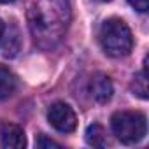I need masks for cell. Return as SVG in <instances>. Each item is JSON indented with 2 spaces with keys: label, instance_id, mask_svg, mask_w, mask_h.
<instances>
[{
  "label": "cell",
  "instance_id": "cell-1",
  "mask_svg": "<svg viewBox=\"0 0 149 149\" xmlns=\"http://www.w3.org/2000/svg\"><path fill=\"white\" fill-rule=\"evenodd\" d=\"M28 28L40 49L56 47L70 23L68 0H28Z\"/></svg>",
  "mask_w": 149,
  "mask_h": 149
},
{
  "label": "cell",
  "instance_id": "cell-2",
  "mask_svg": "<svg viewBox=\"0 0 149 149\" xmlns=\"http://www.w3.org/2000/svg\"><path fill=\"white\" fill-rule=\"evenodd\" d=\"M98 40L105 54L112 58H121L130 54L133 47V37L128 25L119 18H111L102 23L98 32Z\"/></svg>",
  "mask_w": 149,
  "mask_h": 149
},
{
  "label": "cell",
  "instance_id": "cell-3",
  "mask_svg": "<svg viewBox=\"0 0 149 149\" xmlns=\"http://www.w3.org/2000/svg\"><path fill=\"white\" fill-rule=\"evenodd\" d=\"M111 126L118 140L123 144H137L146 137L147 121L142 112L137 111H119L111 118Z\"/></svg>",
  "mask_w": 149,
  "mask_h": 149
},
{
  "label": "cell",
  "instance_id": "cell-4",
  "mask_svg": "<svg viewBox=\"0 0 149 149\" xmlns=\"http://www.w3.org/2000/svg\"><path fill=\"white\" fill-rule=\"evenodd\" d=\"M47 121L49 125L61 132V133H72L77 126V118H76V112L72 111L70 105L63 104V102H56L49 107L47 111Z\"/></svg>",
  "mask_w": 149,
  "mask_h": 149
},
{
  "label": "cell",
  "instance_id": "cell-5",
  "mask_svg": "<svg viewBox=\"0 0 149 149\" xmlns=\"http://www.w3.org/2000/svg\"><path fill=\"white\" fill-rule=\"evenodd\" d=\"M0 144L7 149H21L26 146V139H25V132L19 125L14 123H2L0 125Z\"/></svg>",
  "mask_w": 149,
  "mask_h": 149
},
{
  "label": "cell",
  "instance_id": "cell-6",
  "mask_svg": "<svg viewBox=\"0 0 149 149\" xmlns=\"http://www.w3.org/2000/svg\"><path fill=\"white\" fill-rule=\"evenodd\" d=\"M112 91H114V88H112V83H111V79L107 76L97 74V76L91 77V81H90V95L97 102L105 104L107 100H111Z\"/></svg>",
  "mask_w": 149,
  "mask_h": 149
},
{
  "label": "cell",
  "instance_id": "cell-7",
  "mask_svg": "<svg viewBox=\"0 0 149 149\" xmlns=\"http://www.w3.org/2000/svg\"><path fill=\"white\" fill-rule=\"evenodd\" d=\"M18 86V79L16 76L4 65H0V100L9 98Z\"/></svg>",
  "mask_w": 149,
  "mask_h": 149
},
{
  "label": "cell",
  "instance_id": "cell-8",
  "mask_svg": "<svg viewBox=\"0 0 149 149\" xmlns=\"http://www.w3.org/2000/svg\"><path fill=\"white\" fill-rule=\"evenodd\" d=\"M86 142L93 147H105L107 146V133H105L104 126L98 123L90 125L86 130Z\"/></svg>",
  "mask_w": 149,
  "mask_h": 149
},
{
  "label": "cell",
  "instance_id": "cell-9",
  "mask_svg": "<svg viewBox=\"0 0 149 149\" xmlns=\"http://www.w3.org/2000/svg\"><path fill=\"white\" fill-rule=\"evenodd\" d=\"M2 40H4V56L13 58L18 53V49H19V35H18V30L16 28L6 30Z\"/></svg>",
  "mask_w": 149,
  "mask_h": 149
},
{
  "label": "cell",
  "instance_id": "cell-10",
  "mask_svg": "<svg viewBox=\"0 0 149 149\" xmlns=\"http://www.w3.org/2000/svg\"><path fill=\"white\" fill-rule=\"evenodd\" d=\"M132 88H133V93L139 95L140 98H147V97H149V93H147V58L144 60V68H142V72L135 74Z\"/></svg>",
  "mask_w": 149,
  "mask_h": 149
},
{
  "label": "cell",
  "instance_id": "cell-11",
  "mask_svg": "<svg viewBox=\"0 0 149 149\" xmlns=\"http://www.w3.org/2000/svg\"><path fill=\"white\" fill-rule=\"evenodd\" d=\"M35 146H37V147H61L58 142H54V140L47 139L46 135H39V137H37V140H35Z\"/></svg>",
  "mask_w": 149,
  "mask_h": 149
},
{
  "label": "cell",
  "instance_id": "cell-12",
  "mask_svg": "<svg viewBox=\"0 0 149 149\" xmlns=\"http://www.w3.org/2000/svg\"><path fill=\"white\" fill-rule=\"evenodd\" d=\"M130 2V6L135 9V11H139V13H146L147 9H149V0H128Z\"/></svg>",
  "mask_w": 149,
  "mask_h": 149
},
{
  "label": "cell",
  "instance_id": "cell-13",
  "mask_svg": "<svg viewBox=\"0 0 149 149\" xmlns=\"http://www.w3.org/2000/svg\"><path fill=\"white\" fill-rule=\"evenodd\" d=\"M4 32H6V25H4V21L0 19V42H2V37H4Z\"/></svg>",
  "mask_w": 149,
  "mask_h": 149
},
{
  "label": "cell",
  "instance_id": "cell-14",
  "mask_svg": "<svg viewBox=\"0 0 149 149\" xmlns=\"http://www.w3.org/2000/svg\"><path fill=\"white\" fill-rule=\"evenodd\" d=\"M14 0H0V4H13Z\"/></svg>",
  "mask_w": 149,
  "mask_h": 149
},
{
  "label": "cell",
  "instance_id": "cell-15",
  "mask_svg": "<svg viewBox=\"0 0 149 149\" xmlns=\"http://www.w3.org/2000/svg\"><path fill=\"white\" fill-rule=\"evenodd\" d=\"M97 2H111V0H97Z\"/></svg>",
  "mask_w": 149,
  "mask_h": 149
}]
</instances>
